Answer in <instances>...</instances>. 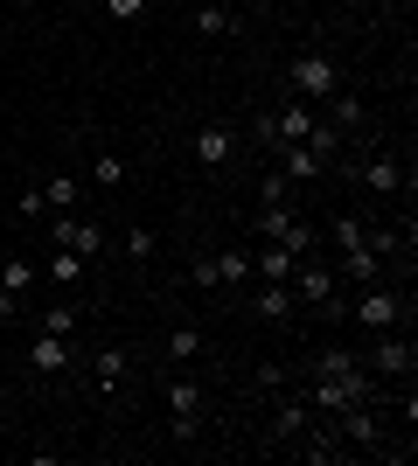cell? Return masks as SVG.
Here are the masks:
<instances>
[{
	"label": "cell",
	"mask_w": 418,
	"mask_h": 466,
	"mask_svg": "<svg viewBox=\"0 0 418 466\" xmlns=\"http://www.w3.org/2000/svg\"><path fill=\"white\" fill-rule=\"evenodd\" d=\"M91 181H98V188H119V181H126V160L119 154H98V160H91Z\"/></svg>",
	"instance_id": "83f0119b"
},
{
	"label": "cell",
	"mask_w": 418,
	"mask_h": 466,
	"mask_svg": "<svg viewBox=\"0 0 418 466\" xmlns=\"http://www.w3.org/2000/svg\"><path fill=\"white\" fill-rule=\"evenodd\" d=\"M279 175H286V181H321L328 167H321L314 147H279Z\"/></svg>",
	"instance_id": "5bb4252c"
},
{
	"label": "cell",
	"mask_w": 418,
	"mask_h": 466,
	"mask_svg": "<svg viewBox=\"0 0 418 466\" xmlns=\"http://www.w3.org/2000/svg\"><path fill=\"white\" fill-rule=\"evenodd\" d=\"M42 195H49V209H77V202H84V181L77 175H49V181H42Z\"/></svg>",
	"instance_id": "7402d4cb"
},
{
	"label": "cell",
	"mask_w": 418,
	"mask_h": 466,
	"mask_svg": "<svg viewBox=\"0 0 418 466\" xmlns=\"http://www.w3.org/2000/svg\"><path fill=\"white\" fill-rule=\"evenodd\" d=\"M98 7H105V21H139L147 15V0H98Z\"/></svg>",
	"instance_id": "f1b7e54d"
},
{
	"label": "cell",
	"mask_w": 418,
	"mask_h": 466,
	"mask_svg": "<svg viewBox=\"0 0 418 466\" xmlns=\"http://www.w3.org/2000/svg\"><path fill=\"white\" fill-rule=\"evenodd\" d=\"M286 195H293V181H286V175H279V167H272V175L259 181V202H286Z\"/></svg>",
	"instance_id": "f546056e"
},
{
	"label": "cell",
	"mask_w": 418,
	"mask_h": 466,
	"mask_svg": "<svg viewBox=\"0 0 418 466\" xmlns=\"http://www.w3.org/2000/svg\"><path fill=\"white\" fill-rule=\"evenodd\" d=\"M126 370H133V355H126V349H98V355H91V383H98V390H112Z\"/></svg>",
	"instance_id": "2e32d148"
},
{
	"label": "cell",
	"mask_w": 418,
	"mask_h": 466,
	"mask_svg": "<svg viewBox=\"0 0 418 466\" xmlns=\"http://www.w3.org/2000/svg\"><path fill=\"white\" fill-rule=\"evenodd\" d=\"M286 84H293V97H300V105H328V97L342 91V77H335V56H328V49H307V56H293Z\"/></svg>",
	"instance_id": "3957f363"
},
{
	"label": "cell",
	"mask_w": 418,
	"mask_h": 466,
	"mask_svg": "<svg viewBox=\"0 0 418 466\" xmlns=\"http://www.w3.org/2000/svg\"><path fill=\"white\" fill-rule=\"evenodd\" d=\"M36 265H28V258H7V265H0V292H15V299H28V286H36Z\"/></svg>",
	"instance_id": "44dd1931"
},
{
	"label": "cell",
	"mask_w": 418,
	"mask_h": 466,
	"mask_svg": "<svg viewBox=\"0 0 418 466\" xmlns=\"http://www.w3.org/2000/svg\"><path fill=\"white\" fill-rule=\"evenodd\" d=\"M217 279H223V286H244V279H251V251H238V244L217 251Z\"/></svg>",
	"instance_id": "603a6c76"
},
{
	"label": "cell",
	"mask_w": 418,
	"mask_h": 466,
	"mask_svg": "<svg viewBox=\"0 0 418 466\" xmlns=\"http://www.w3.org/2000/svg\"><path fill=\"white\" fill-rule=\"evenodd\" d=\"M251 279H293V251H286V244H265V251H251Z\"/></svg>",
	"instance_id": "e0dca14e"
},
{
	"label": "cell",
	"mask_w": 418,
	"mask_h": 466,
	"mask_svg": "<svg viewBox=\"0 0 418 466\" xmlns=\"http://www.w3.org/2000/svg\"><path fill=\"white\" fill-rule=\"evenodd\" d=\"M154 251H160V237L147 230V223H133V230H126V258H133V265H147Z\"/></svg>",
	"instance_id": "484cf974"
},
{
	"label": "cell",
	"mask_w": 418,
	"mask_h": 466,
	"mask_svg": "<svg viewBox=\"0 0 418 466\" xmlns=\"http://www.w3.org/2000/svg\"><path fill=\"white\" fill-rule=\"evenodd\" d=\"M28 370H36V376H63V370H70V334H42L36 328V341H28Z\"/></svg>",
	"instance_id": "30bf717a"
},
{
	"label": "cell",
	"mask_w": 418,
	"mask_h": 466,
	"mask_svg": "<svg viewBox=\"0 0 418 466\" xmlns=\"http://www.w3.org/2000/svg\"><path fill=\"white\" fill-rule=\"evenodd\" d=\"M49 244H63V251H77L91 265V258H105V223H84V216L63 209V223H49Z\"/></svg>",
	"instance_id": "ba28073f"
},
{
	"label": "cell",
	"mask_w": 418,
	"mask_h": 466,
	"mask_svg": "<svg viewBox=\"0 0 418 466\" xmlns=\"http://www.w3.org/2000/svg\"><path fill=\"white\" fill-rule=\"evenodd\" d=\"M251 230H259L265 244H286L293 258H307V251H314V230H307V223H300V216L286 209V202H259V223H251Z\"/></svg>",
	"instance_id": "277c9868"
},
{
	"label": "cell",
	"mask_w": 418,
	"mask_h": 466,
	"mask_svg": "<svg viewBox=\"0 0 418 466\" xmlns=\"http://www.w3.org/2000/svg\"><path fill=\"white\" fill-rule=\"evenodd\" d=\"M328 237H335V251H356L362 237H370V216H335V230H328Z\"/></svg>",
	"instance_id": "cb8c5ba5"
},
{
	"label": "cell",
	"mask_w": 418,
	"mask_h": 466,
	"mask_svg": "<svg viewBox=\"0 0 418 466\" xmlns=\"http://www.w3.org/2000/svg\"><path fill=\"white\" fill-rule=\"evenodd\" d=\"M328 126H335V133H356V126H362V97L335 91V97H328Z\"/></svg>",
	"instance_id": "ffe728a7"
},
{
	"label": "cell",
	"mask_w": 418,
	"mask_h": 466,
	"mask_svg": "<svg viewBox=\"0 0 418 466\" xmlns=\"http://www.w3.org/2000/svg\"><path fill=\"white\" fill-rule=\"evenodd\" d=\"M230 28H238V15H230V7H223V0H209V7H196V35H230Z\"/></svg>",
	"instance_id": "d6986e66"
},
{
	"label": "cell",
	"mask_w": 418,
	"mask_h": 466,
	"mask_svg": "<svg viewBox=\"0 0 418 466\" xmlns=\"http://www.w3.org/2000/svg\"><path fill=\"white\" fill-rule=\"evenodd\" d=\"M314 425H321V410L307 404V397H293V404H279V418H272V439H279V446H293V439H307Z\"/></svg>",
	"instance_id": "8fae6325"
},
{
	"label": "cell",
	"mask_w": 418,
	"mask_h": 466,
	"mask_svg": "<svg viewBox=\"0 0 418 466\" xmlns=\"http://www.w3.org/2000/svg\"><path fill=\"white\" fill-rule=\"evenodd\" d=\"M36 328H42V334H77V307L63 299V307H49V313H42Z\"/></svg>",
	"instance_id": "4316f807"
},
{
	"label": "cell",
	"mask_w": 418,
	"mask_h": 466,
	"mask_svg": "<svg viewBox=\"0 0 418 466\" xmlns=\"http://www.w3.org/2000/svg\"><path fill=\"white\" fill-rule=\"evenodd\" d=\"M383 390H377V376L362 370V355L349 362V370H314V390H307V404L321 410V418H335V410H349V404H377Z\"/></svg>",
	"instance_id": "6da1fadb"
},
{
	"label": "cell",
	"mask_w": 418,
	"mask_h": 466,
	"mask_svg": "<svg viewBox=\"0 0 418 466\" xmlns=\"http://www.w3.org/2000/svg\"><path fill=\"white\" fill-rule=\"evenodd\" d=\"M293 286H286V279H259V292H251V313H259V320H293Z\"/></svg>",
	"instance_id": "4fadbf2b"
},
{
	"label": "cell",
	"mask_w": 418,
	"mask_h": 466,
	"mask_svg": "<svg viewBox=\"0 0 418 466\" xmlns=\"http://www.w3.org/2000/svg\"><path fill=\"white\" fill-rule=\"evenodd\" d=\"M168 418H175L181 446H196V439H202V383H196V376H175V383H168Z\"/></svg>",
	"instance_id": "5b68a950"
},
{
	"label": "cell",
	"mask_w": 418,
	"mask_h": 466,
	"mask_svg": "<svg viewBox=\"0 0 418 466\" xmlns=\"http://www.w3.org/2000/svg\"><path fill=\"white\" fill-rule=\"evenodd\" d=\"M196 160L202 167H223V160H230V126H202L196 133Z\"/></svg>",
	"instance_id": "9a60e30c"
},
{
	"label": "cell",
	"mask_w": 418,
	"mask_h": 466,
	"mask_svg": "<svg viewBox=\"0 0 418 466\" xmlns=\"http://www.w3.org/2000/svg\"><path fill=\"white\" fill-rule=\"evenodd\" d=\"M362 370L377 376V383H398V376H412V370H418V349H412V334H404V341H398V334H377V349L362 355Z\"/></svg>",
	"instance_id": "8992f818"
},
{
	"label": "cell",
	"mask_w": 418,
	"mask_h": 466,
	"mask_svg": "<svg viewBox=\"0 0 418 466\" xmlns=\"http://www.w3.org/2000/svg\"><path fill=\"white\" fill-rule=\"evenodd\" d=\"M286 286H293L300 307H321V299L342 292V279H335V265H321V258H293V279H286Z\"/></svg>",
	"instance_id": "52a82bcc"
},
{
	"label": "cell",
	"mask_w": 418,
	"mask_h": 466,
	"mask_svg": "<svg viewBox=\"0 0 418 466\" xmlns=\"http://www.w3.org/2000/svg\"><path fill=\"white\" fill-rule=\"evenodd\" d=\"M189 286H202V292L223 286V279H217V258H196V265H189Z\"/></svg>",
	"instance_id": "4dcf8cb0"
},
{
	"label": "cell",
	"mask_w": 418,
	"mask_h": 466,
	"mask_svg": "<svg viewBox=\"0 0 418 466\" xmlns=\"http://www.w3.org/2000/svg\"><path fill=\"white\" fill-rule=\"evenodd\" d=\"M196 355H202V334L196 328H175V334H168V362H196Z\"/></svg>",
	"instance_id": "d4e9b609"
},
{
	"label": "cell",
	"mask_w": 418,
	"mask_h": 466,
	"mask_svg": "<svg viewBox=\"0 0 418 466\" xmlns=\"http://www.w3.org/2000/svg\"><path fill=\"white\" fill-rule=\"evenodd\" d=\"M412 320V299H404L391 279H377V286H356V299H349V328L356 334H391Z\"/></svg>",
	"instance_id": "7a4b0ae2"
},
{
	"label": "cell",
	"mask_w": 418,
	"mask_h": 466,
	"mask_svg": "<svg viewBox=\"0 0 418 466\" xmlns=\"http://www.w3.org/2000/svg\"><path fill=\"white\" fill-rule=\"evenodd\" d=\"M356 181H362L370 195H404V188H412V167H404L398 154H370V160L356 167Z\"/></svg>",
	"instance_id": "9c48e42d"
},
{
	"label": "cell",
	"mask_w": 418,
	"mask_h": 466,
	"mask_svg": "<svg viewBox=\"0 0 418 466\" xmlns=\"http://www.w3.org/2000/svg\"><path fill=\"white\" fill-rule=\"evenodd\" d=\"M42 216H49V195L28 188V195H21V223H42Z\"/></svg>",
	"instance_id": "1f68e13d"
},
{
	"label": "cell",
	"mask_w": 418,
	"mask_h": 466,
	"mask_svg": "<svg viewBox=\"0 0 418 466\" xmlns=\"http://www.w3.org/2000/svg\"><path fill=\"white\" fill-rule=\"evenodd\" d=\"M84 272H91V265H84L77 251H63V244H56V251H49V265H42V279H56V286H77Z\"/></svg>",
	"instance_id": "ac0fdd59"
},
{
	"label": "cell",
	"mask_w": 418,
	"mask_h": 466,
	"mask_svg": "<svg viewBox=\"0 0 418 466\" xmlns=\"http://www.w3.org/2000/svg\"><path fill=\"white\" fill-rule=\"evenodd\" d=\"M383 265H391V258H383V251H370V237H362L356 251H342V272H335V279H349V286H377V279H383Z\"/></svg>",
	"instance_id": "7c38bea8"
}]
</instances>
